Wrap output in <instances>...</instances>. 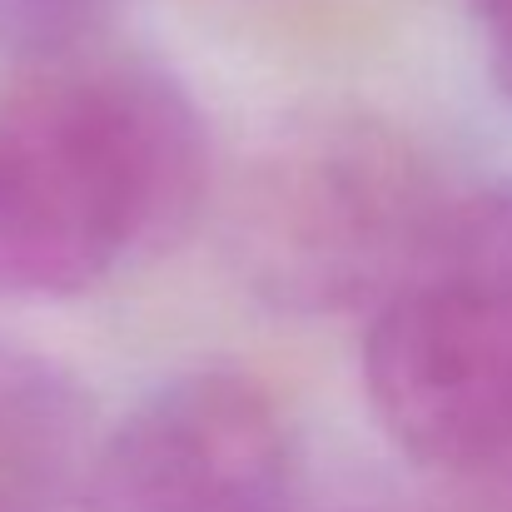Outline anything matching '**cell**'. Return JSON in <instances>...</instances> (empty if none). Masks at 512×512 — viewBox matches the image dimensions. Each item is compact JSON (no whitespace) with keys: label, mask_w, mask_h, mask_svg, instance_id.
Here are the masks:
<instances>
[{"label":"cell","mask_w":512,"mask_h":512,"mask_svg":"<svg viewBox=\"0 0 512 512\" xmlns=\"http://www.w3.org/2000/svg\"><path fill=\"white\" fill-rule=\"evenodd\" d=\"M209 189L189 90L150 60L50 65L0 90V294L65 299L174 244Z\"/></svg>","instance_id":"6da1fadb"},{"label":"cell","mask_w":512,"mask_h":512,"mask_svg":"<svg viewBox=\"0 0 512 512\" xmlns=\"http://www.w3.org/2000/svg\"><path fill=\"white\" fill-rule=\"evenodd\" d=\"M448 209L428 160L383 120L324 110L279 130L229 209L244 284L284 314H343L438 269Z\"/></svg>","instance_id":"7a4b0ae2"},{"label":"cell","mask_w":512,"mask_h":512,"mask_svg":"<svg viewBox=\"0 0 512 512\" xmlns=\"http://www.w3.org/2000/svg\"><path fill=\"white\" fill-rule=\"evenodd\" d=\"M363 378L383 433L423 468L512 488V294L433 269L373 309Z\"/></svg>","instance_id":"3957f363"},{"label":"cell","mask_w":512,"mask_h":512,"mask_svg":"<svg viewBox=\"0 0 512 512\" xmlns=\"http://www.w3.org/2000/svg\"><path fill=\"white\" fill-rule=\"evenodd\" d=\"M85 512H299V448L244 373L160 383L95 448Z\"/></svg>","instance_id":"277c9868"},{"label":"cell","mask_w":512,"mask_h":512,"mask_svg":"<svg viewBox=\"0 0 512 512\" xmlns=\"http://www.w3.org/2000/svg\"><path fill=\"white\" fill-rule=\"evenodd\" d=\"M95 448L85 393L55 363L0 343V512H85Z\"/></svg>","instance_id":"5b68a950"},{"label":"cell","mask_w":512,"mask_h":512,"mask_svg":"<svg viewBox=\"0 0 512 512\" xmlns=\"http://www.w3.org/2000/svg\"><path fill=\"white\" fill-rule=\"evenodd\" d=\"M443 269L473 274L512 294V179L458 204V219L443 244Z\"/></svg>","instance_id":"8992f818"},{"label":"cell","mask_w":512,"mask_h":512,"mask_svg":"<svg viewBox=\"0 0 512 512\" xmlns=\"http://www.w3.org/2000/svg\"><path fill=\"white\" fill-rule=\"evenodd\" d=\"M105 10L110 0H0V45L50 60L70 50Z\"/></svg>","instance_id":"52a82bcc"},{"label":"cell","mask_w":512,"mask_h":512,"mask_svg":"<svg viewBox=\"0 0 512 512\" xmlns=\"http://www.w3.org/2000/svg\"><path fill=\"white\" fill-rule=\"evenodd\" d=\"M468 10H473L478 35H483L493 90L512 105V0H468Z\"/></svg>","instance_id":"ba28073f"}]
</instances>
